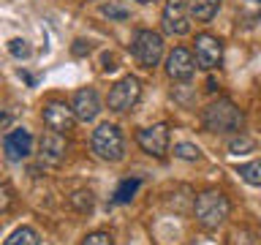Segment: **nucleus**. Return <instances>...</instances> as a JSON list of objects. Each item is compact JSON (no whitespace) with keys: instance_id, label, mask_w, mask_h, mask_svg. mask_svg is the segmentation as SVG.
<instances>
[{"instance_id":"f257e3e1","label":"nucleus","mask_w":261,"mask_h":245,"mask_svg":"<svg viewBox=\"0 0 261 245\" xmlns=\"http://www.w3.org/2000/svg\"><path fill=\"white\" fill-rule=\"evenodd\" d=\"M201 122L210 134H240L245 126V114L234 101L218 98L201 112Z\"/></svg>"},{"instance_id":"f03ea898","label":"nucleus","mask_w":261,"mask_h":245,"mask_svg":"<svg viewBox=\"0 0 261 245\" xmlns=\"http://www.w3.org/2000/svg\"><path fill=\"white\" fill-rule=\"evenodd\" d=\"M228 212H231V204H228L226 193L218 191V188H207V191H201L199 196H196V202H193L196 224H199L201 229H207V232L223 226L226 218H228Z\"/></svg>"},{"instance_id":"7ed1b4c3","label":"nucleus","mask_w":261,"mask_h":245,"mask_svg":"<svg viewBox=\"0 0 261 245\" xmlns=\"http://www.w3.org/2000/svg\"><path fill=\"white\" fill-rule=\"evenodd\" d=\"M93 153L101 161H109V163L122 161V155H125V139H122L120 128L112 126V122H101L93 131Z\"/></svg>"},{"instance_id":"20e7f679","label":"nucleus","mask_w":261,"mask_h":245,"mask_svg":"<svg viewBox=\"0 0 261 245\" xmlns=\"http://www.w3.org/2000/svg\"><path fill=\"white\" fill-rule=\"evenodd\" d=\"M130 52L144 68H155L163 57V36L155 30H136L130 41Z\"/></svg>"},{"instance_id":"39448f33","label":"nucleus","mask_w":261,"mask_h":245,"mask_svg":"<svg viewBox=\"0 0 261 245\" xmlns=\"http://www.w3.org/2000/svg\"><path fill=\"white\" fill-rule=\"evenodd\" d=\"M142 98V82L136 77H122L120 82H114L109 90V109L112 112H130Z\"/></svg>"},{"instance_id":"423d86ee","label":"nucleus","mask_w":261,"mask_h":245,"mask_svg":"<svg viewBox=\"0 0 261 245\" xmlns=\"http://www.w3.org/2000/svg\"><path fill=\"white\" fill-rule=\"evenodd\" d=\"M193 60L204 71H215L220 60H223V41L212 33H201L196 36V49H193Z\"/></svg>"},{"instance_id":"0eeeda50","label":"nucleus","mask_w":261,"mask_h":245,"mask_svg":"<svg viewBox=\"0 0 261 245\" xmlns=\"http://www.w3.org/2000/svg\"><path fill=\"white\" fill-rule=\"evenodd\" d=\"M136 142L139 147L152 155V158H163L169 153V126L166 122H158V126H150V128H142L136 134Z\"/></svg>"},{"instance_id":"6e6552de","label":"nucleus","mask_w":261,"mask_h":245,"mask_svg":"<svg viewBox=\"0 0 261 245\" xmlns=\"http://www.w3.org/2000/svg\"><path fill=\"white\" fill-rule=\"evenodd\" d=\"M163 30L169 36H185L191 30V14L185 0H166L163 6Z\"/></svg>"},{"instance_id":"1a4fd4ad","label":"nucleus","mask_w":261,"mask_h":245,"mask_svg":"<svg viewBox=\"0 0 261 245\" xmlns=\"http://www.w3.org/2000/svg\"><path fill=\"white\" fill-rule=\"evenodd\" d=\"M65 153H68V142H65L63 134L57 131H46L38 142V158L46 163V166H60L65 161Z\"/></svg>"},{"instance_id":"9d476101","label":"nucleus","mask_w":261,"mask_h":245,"mask_svg":"<svg viewBox=\"0 0 261 245\" xmlns=\"http://www.w3.org/2000/svg\"><path fill=\"white\" fill-rule=\"evenodd\" d=\"M41 117H44V126L49 131H57V134H65V131L73 128V122H76V114L68 104H60V101H49L44 106V112H41Z\"/></svg>"},{"instance_id":"9b49d317","label":"nucleus","mask_w":261,"mask_h":245,"mask_svg":"<svg viewBox=\"0 0 261 245\" xmlns=\"http://www.w3.org/2000/svg\"><path fill=\"white\" fill-rule=\"evenodd\" d=\"M3 153H6V158L14 161V163L24 161L33 153V136H30V131H24V128L8 131V134L3 136Z\"/></svg>"},{"instance_id":"f8f14e48","label":"nucleus","mask_w":261,"mask_h":245,"mask_svg":"<svg viewBox=\"0 0 261 245\" xmlns=\"http://www.w3.org/2000/svg\"><path fill=\"white\" fill-rule=\"evenodd\" d=\"M193 71H196L193 55L188 52L185 46L171 49L169 57H166V74H169V79H174V82H188V79L193 77Z\"/></svg>"},{"instance_id":"ddd939ff","label":"nucleus","mask_w":261,"mask_h":245,"mask_svg":"<svg viewBox=\"0 0 261 245\" xmlns=\"http://www.w3.org/2000/svg\"><path fill=\"white\" fill-rule=\"evenodd\" d=\"M71 109L76 114V120L82 122H93L98 117V112H101V98L93 87H82L73 93V101H71Z\"/></svg>"},{"instance_id":"4468645a","label":"nucleus","mask_w":261,"mask_h":245,"mask_svg":"<svg viewBox=\"0 0 261 245\" xmlns=\"http://www.w3.org/2000/svg\"><path fill=\"white\" fill-rule=\"evenodd\" d=\"M223 0H188V14L196 22H212V16L218 14V8Z\"/></svg>"},{"instance_id":"2eb2a0df","label":"nucleus","mask_w":261,"mask_h":245,"mask_svg":"<svg viewBox=\"0 0 261 245\" xmlns=\"http://www.w3.org/2000/svg\"><path fill=\"white\" fill-rule=\"evenodd\" d=\"M237 19H240L245 28L258 24L261 22V0H240V3H237Z\"/></svg>"},{"instance_id":"dca6fc26","label":"nucleus","mask_w":261,"mask_h":245,"mask_svg":"<svg viewBox=\"0 0 261 245\" xmlns=\"http://www.w3.org/2000/svg\"><path fill=\"white\" fill-rule=\"evenodd\" d=\"M3 245H41V237H38L36 229L19 226V229H14V232L8 234V240Z\"/></svg>"},{"instance_id":"f3484780","label":"nucleus","mask_w":261,"mask_h":245,"mask_svg":"<svg viewBox=\"0 0 261 245\" xmlns=\"http://www.w3.org/2000/svg\"><path fill=\"white\" fill-rule=\"evenodd\" d=\"M139 185H142V180L139 177H125L122 183L117 185V191H114V204H125V202H130L136 196V191H139Z\"/></svg>"},{"instance_id":"a211bd4d","label":"nucleus","mask_w":261,"mask_h":245,"mask_svg":"<svg viewBox=\"0 0 261 245\" xmlns=\"http://www.w3.org/2000/svg\"><path fill=\"white\" fill-rule=\"evenodd\" d=\"M237 175H240L248 185H261V158H258V161H250V163H242V166H237Z\"/></svg>"},{"instance_id":"6ab92c4d","label":"nucleus","mask_w":261,"mask_h":245,"mask_svg":"<svg viewBox=\"0 0 261 245\" xmlns=\"http://www.w3.org/2000/svg\"><path fill=\"white\" fill-rule=\"evenodd\" d=\"M231 245H261V234L256 232V229H248V226L234 229Z\"/></svg>"},{"instance_id":"aec40b11","label":"nucleus","mask_w":261,"mask_h":245,"mask_svg":"<svg viewBox=\"0 0 261 245\" xmlns=\"http://www.w3.org/2000/svg\"><path fill=\"white\" fill-rule=\"evenodd\" d=\"M68 202H71V207L76 210V212H90V210H93V204H95L93 191H76Z\"/></svg>"},{"instance_id":"412c9836","label":"nucleus","mask_w":261,"mask_h":245,"mask_svg":"<svg viewBox=\"0 0 261 245\" xmlns=\"http://www.w3.org/2000/svg\"><path fill=\"white\" fill-rule=\"evenodd\" d=\"M256 150V142H253L250 136H234L231 142H228V153L231 155H245V153H253Z\"/></svg>"},{"instance_id":"4be33fe9","label":"nucleus","mask_w":261,"mask_h":245,"mask_svg":"<svg viewBox=\"0 0 261 245\" xmlns=\"http://www.w3.org/2000/svg\"><path fill=\"white\" fill-rule=\"evenodd\" d=\"M174 155H177V158H182V161H199L201 150L196 144H191V142H177L174 144Z\"/></svg>"},{"instance_id":"5701e85b","label":"nucleus","mask_w":261,"mask_h":245,"mask_svg":"<svg viewBox=\"0 0 261 245\" xmlns=\"http://www.w3.org/2000/svg\"><path fill=\"white\" fill-rule=\"evenodd\" d=\"M8 52H11L16 60H24V57H30L33 49H30V44L24 38H11L8 41Z\"/></svg>"},{"instance_id":"b1692460","label":"nucleus","mask_w":261,"mask_h":245,"mask_svg":"<svg viewBox=\"0 0 261 245\" xmlns=\"http://www.w3.org/2000/svg\"><path fill=\"white\" fill-rule=\"evenodd\" d=\"M101 14L109 16V19H117V22L128 19V8L120 6V3H103V6H101Z\"/></svg>"},{"instance_id":"393cba45","label":"nucleus","mask_w":261,"mask_h":245,"mask_svg":"<svg viewBox=\"0 0 261 245\" xmlns=\"http://www.w3.org/2000/svg\"><path fill=\"white\" fill-rule=\"evenodd\" d=\"M82 245H114V242H112L109 232H90L85 240H82Z\"/></svg>"},{"instance_id":"a878e982","label":"nucleus","mask_w":261,"mask_h":245,"mask_svg":"<svg viewBox=\"0 0 261 245\" xmlns=\"http://www.w3.org/2000/svg\"><path fill=\"white\" fill-rule=\"evenodd\" d=\"M11 202H14L11 185H8V183H0V212H6L8 207H11Z\"/></svg>"},{"instance_id":"bb28decb","label":"nucleus","mask_w":261,"mask_h":245,"mask_svg":"<svg viewBox=\"0 0 261 245\" xmlns=\"http://www.w3.org/2000/svg\"><path fill=\"white\" fill-rule=\"evenodd\" d=\"M71 52L76 55V57H85V55H90V41H85V38H79V41H73V46H71Z\"/></svg>"},{"instance_id":"cd10ccee","label":"nucleus","mask_w":261,"mask_h":245,"mask_svg":"<svg viewBox=\"0 0 261 245\" xmlns=\"http://www.w3.org/2000/svg\"><path fill=\"white\" fill-rule=\"evenodd\" d=\"M101 68L106 71V74H109V71H114V68H117V57H114V55H109V52H106L103 57H101Z\"/></svg>"},{"instance_id":"c85d7f7f","label":"nucleus","mask_w":261,"mask_h":245,"mask_svg":"<svg viewBox=\"0 0 261 245\" xmlns=\"http://www.w3.org/2000/svg\"><path fill=\"white\" fill-rule=\"evenodd\" d=\"M11 120H14V114H11V112H0V131H3Z\"/></svg>"},{"instance_id":"c756f323","label":"nucleus","mask_w":261,"mask_h":245,"mask_svg":"<svg viewBox=\"0 0 261 245\" xmlns=\"http://www.w3.org/2000/svg\"><path fill=\"white\" fill-rule=\"evenodd\" d=\"M136 3H152V0H136Z\"/></svg>"}]
</instances>
